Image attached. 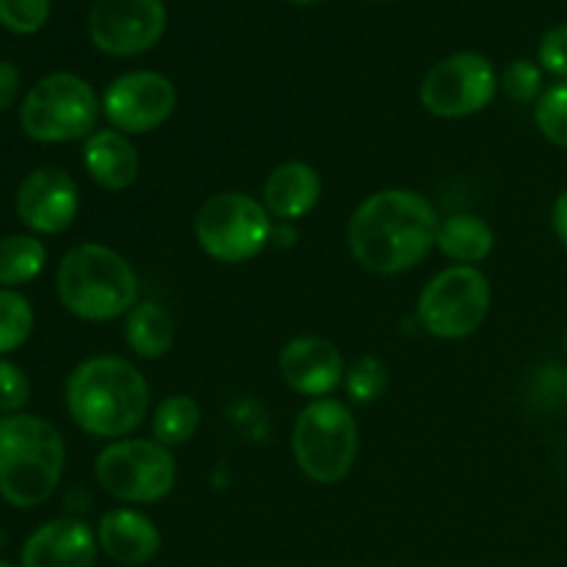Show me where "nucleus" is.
Listing matches in <instances>:
<instances>
[{"label":"nucleus","instance_id":"f257e3e1","mask_svg":"<svg viewBox=\"0 0 567 567\" xmlns=\"http://www.w3.org/2000/svg\"><path fill=\"white\" fill-rule=\"evenodd\" d=\"M435 208L408 188L371 194L349 221V249L374 275H402L432 252L437 244Z\"/></svg>","mask_w":567,"mask_h":567},{"label":"nucleus","instance_id":"f03ea898","mask_svg":"<svg viewBox=\"0 0 567 567\" xmlns=\"http://www.w3.org/2000/svg\"><path fill=\"white\" fill-rule=\"evenodd\" d=\"M66 410L94 437H125L147 419L150 388L125 358L100 354L78 365L66 380Z\"/></svg>","mask_w":567,"mask_h":567},{"label":"nucleus","instance_id":"7ed1b4c3","mask_svg":"<svg viewBox=\"0 0 567 567\" xmlns=\"http://www.w3.org/2000/svg\"><path fill=\"white\" fill-rule=\"evenodd\" d=\"M64 441L37 415L0 419V496L11 507L31 509L48 502L64 474Z\"/></svg>","mask_w":567,"mask_h":567},{"label":"nucleus","instance_id":"20e7f679","mask_svg":"<svg viewBox=\"0 0 567 567\" xmlns=\"http://www.w3.org/2000/svg\"><path fill=\"white\" fill-rule=\"evenodd\" d=\"M59 299L83 321H111L138 302V277L127 258L105 244H78L55 271Z\"/></svg>","mask_w":567,"mask_h":567},{"label":"nucleus","instance_id":"39448f33","mask_svg":"<svg viewBox=\"0 0 567 567\" xmlns=\"http://www.w3.org/2000/svg\"><path fill=\"white\" fill-rule=\"evenodd\" d=\"M103 103L83 78L53 72L31 86L20 109V127L28 138L42 144L89 138L97 125Z\"/></svg>","mask_w":567,"mask_h":567},{"label":"nucleus","instance_id":"423d86ee","mask_svg":"<svg viewBox=\"0 0 567 567\" xmlns=\"http://www.w3.org/2000/svg\"><path fill=\"white\" fill-rule=\"evenodd\" d=\"M293 457L299 471L319 485H336L358 457V424L338 399H313L293 424Z\"/></svg>","mask_w":567,"mask_h":567},{"label":"nucleus","instance_id":"0eeeda50","mask_svg":"<svg viewBox=\"0 0 567 567\" xmlns=\"http://www.w3.org/2000/svg\"><path fill=\"white\" fill-rule=\"evenodd\" d=\"M271 214L264 203L241 192L214 194L194 219L199 247L219 264H247L271 241Z\"/></svg>","mask_w":567,"mask_h":567},{"label":"nucleus","instance_id":"6e6552de","mask_svg":"<svg viewBox=\"0 0 567 567\" xmlns=\"http://www.w3.org/2000/svg\"><path fill=\"white\" fill-rule=\"evenodd\" d=\"M491 310V282L476 266H452L432 277L419 297L421 327L443 341L468 338L485 324Z\"/></svg>","mask_w":567,"mask_h":567},{"label":"nucleus","instance_id":"1a4fd4ad","mask_svg":"<svg viewBox=\"0 0 567 567\" xmlns=\"http://www.w3.org/2000/svg\"><path fill=\"white\" fill-rule=\"evenodd\" d=\"M100 487L127 504L161 502L175 487V457L158 441H116L94 463Z\"/></svg>","mask_w":567,"mask_h":567},{"label":"nucleus","instance_id":"9d476101","mask_svg":"<svg viewBox=\"0 0 567 567\" xmlns=\"http://www.w3.org/2000/svg\"><path fill=\"white\" fill-rule=\"evenodd\" d=\"M498 92V75L482 53H454L426 72L421 83V103L443 120H463L480 114Z\"/></svg>","mask_w":567,"mask_h":567},{"label":"nucleus","instance_id":"9b49d317","mask_svg":"<svg viewBox=\"0 0 567 567\" xmlns=\"http://www.w3.org/2000/svg\"><path fill=\"white\" fill-rule=\"evenodd\" d=\"M166 31L164 0H97L89 11V37L105 55L147 53Z\"/></svg>","mask_w":567,"mask_h":567},{"label":"nucleus","instance_id":"f8f14e48","mask_svg":"<svg viewBox=\"0 0 567 567\" xmlns=\"http://www.w3.org/2000/svg\"><path fill=\"white\" fill-rule=\"evenodd\" d=\"M177 105V89L161 72H127L103 94V114L111 127L125 136H138L164 125Z\"/></svg>","mask_w":567,"mask_h":567},{"label":"nucleus","instance_id":"ddd939ff","mask_svg":"<svg viewBox=\"0 0 567 567\" xmlns=\"http://www.w3.org/2000/svg\"><path fill=\"white\" fill-rule=\"evenodd\" d=\"M81 199L78 186L59 166H39L17 188V216L42 236L64 233L75 221Z\"/></svg>","mask_w":567,"mask_h":567},{"label":"nucleus","instance_id":"4468645a","mask_svg":"<svg viewBox=\"0 0 567 567\" xmlns=\"http://www.w3.org/2000/svg\"><path fill=\"white\" fill-rule=\"evenodd\" d=\"M280 374L293 393L324 399L341 385L347 365L336 343L319 336H299L282 347Z\"/></svg>","mask_w":567,"mask_h":567},{"label":"nucleus","instance_id":"2eb2a0df","mask_svg":"<svg viewBox=\"0 0 567 567\" xmlns=\"http://www.w3.org/2000/svg\"><path fill=\"white\" fill-rule=\"evenodd\" d=\"M97 546V537L83 520L55 518L28 537L22 567H94Z\"/></svg>","mask_w":567,"mask_h":567},{"label":"nucleus","instance_id":"dca6fc26","mask_svg":"<svg viewBox=\"0 0 567 567\" xmlns=\"http://www.w3.org/2000/svg\"><path fill=\"white\" fill-rule=\"evenodd\" d=\"M97 543L114 563L138 567L161 551L158 526L136 509H111L100 518Z\"/></svg>","mask_w":567,"mask_h":567},{"label":"nucleus","instance_id":"f3484780","mask_svg":"<svg viewBox=\"0 0 567 567\" xmlns=\"http://www.w3.org/2000/svg\"><path fill=\"white\" fill-rule=\"evenodd\" d=\"M321 197V177L302 161L280 164L264 186V205L275 219L297 221L316 208Z\"/></svg>","mask_w":567,"mask_h":567},{"label":"nucleus","instance_id":"a211bd4d","mask_svg":"<svg viewBox=\"0 0 567 567\" xmlns=\"http://www.w3.org/2000/svg\"><path fill=\"white\" fill-rule=\"evenodd\" d=\"M83 166L105 192H122L138 177V153L120 131H94L83 144Z\"/></svg>","mask_w":567,"mask_h":567},{"label":"nucleus","instance_id":"6ab92c4d","mask_svg":"<svg viewBox=\"0 0 567 567\" xmlns=\"http://www.w3.org/2000/svg\"><path fill=\"white\" fill-rule=\"evenodd\" d=\"M125 341L138 358H164L175 343V319L158 302H136L127 310Z\"/></svg>","mask_w":567,"mask_h":567},{"label":"nucleus","instance_id":"aec40b11","mask_svg":"<svg viewBox=\"0 0 567 567\" xmlns=\"http://www.w3.org/2000/svg\"><path fill=\"white\" fill-rule=\"evenodd\" d=\"M437 247L457 266H474L493 252V230L476 214H454L441 221Z\"/></svg>","mask_w":567,"mask_h":567},{"label":"nucleus","instance_id":"412c9836","mask_svg":"<svg viewBox=\"0 0 567 567\" xmlns=\"http://www.w3.org/2000/svg\"><path fill=\"white\" fill-rule=\"evenodd\" d=\"M44 252L42 241L33 236H3L0 238V286H22L39 277L44 269Z\"/></svg>","mask_w":567,"mask_h":567},{"label":"nucleus","instance_id":"4be33fe9","mask_svg":"<svg viewBox=\"0 0 567 567\" xmlns=\"http://www.w3.org/2000/svg\"><path fill=\"white\" fill-rule=\"evenodd\" d=\"M199 426V408L192 396H169L155 408L153 413V435L155 441L169 446H183L192 441Z\"/></svg>","mask_w":567,"mask_h":567},{"label":"nucleus","instance_id":"5701e85b","mask_svg":"<svg viewBox=\"0 0 567 567\" xmlns=\"http://www.w3.org/2000/svg\"><path fill=\"white\" fill-rule=\"evenodd\" d=\"M33 308L22 293L0 288V354L14 352L31 338Z\"/></svg>","mask_w":567,"mask_h":567},{"label":"nucleus","instance_id":"b1692460","mask_svg":"<svg viewBox=\"0 0 567 567\" xmlns=\"http://www.w3.org/2000/svg\"><path fill=\"white\" fill-rule=\"evenodd\" d=\"M343 385H347V393L352 396V402L369 404L385 396L388 385H391V374H388V365L380 358L363 354V358H358L347 369Z\"/></svg>","mask_w":567,"mask_h":567},{"label":"nucleus","instance_id":"393cba45","mask_svg":"<svg viewBox=\"0 0 567 567\" xmlns=\"http://www.w3.org/2000/svg\"><path fill=\"white\" fill-rule=\"evenodd\" d=\"M535 122L554 147L567 150V81L554 83L535 103Z\"/></svg>","mask_w":567,"mask_h":567},{"label":"nucleus","instance_id":"a878e982","mask_svg":"<svg viewBox=\"0 0 567 567\" xmlns=\"http://www.w3.org/2000/svg\"><path fill=\"white\" fill-rule=\"evenodd\" d=\"M48 17L50 0H0V25L20 37L42 31Z\"/></svg>","mask_w":567,"mask_h":567},{"label":"nucleus","instance_id":"bb28decb","mask_svg":"<svg viewBox=\"0 0 567 567\" xmlns=\"http://www.w3.org/2000/svg\"><path fill=\"white\" fill-rule=\"evenodd\" d=\"M502 86L515 103H537L540 94L546 92V89H543V66H537L535 61L529 59H515L513 64H507V70H504Z\"/></svg>","mask_w":567,"mask_h":567},{"label":"nucleus","instance_id":"cd10ccee","mask_svg":"<svg viewBox=\"0 0 567 567\" xmlns=\"http://www.w3.org/2000/svg\"><path fill=\"white\" fill-rule=\"evenodd\" d=\"M28 396H31V385L20 365L0 358V413L14 415L28 402Z\"/></svg>","mask_w":567,"mask_h":567},{"label":"nucleus","instance_id":"c85d7f7f","mask_svg":"<svg viewBox=\"0 0 567 567\" xmlns=\"http://www.w3.org/2000/svg\"><path fill=\"white\" fill-rule=\"evenodd\" d=\"M537 59H540V66L546 72L567 78V22H563V25H554L551 31L540 39Z\"/></svg>","mask_w":567,"mask_h":567},{"label":"nucleus","instance_id":"c756f323","mask_svg":"<svg viewBox=\"0 0 567 567\" xmlns=\"http://www.w3.org/2000/svg\"><path fill=\"white\" fill-rule=\"evenodd\" d=\"M20 94V70L11 61H0V114L9 109Z\"/></svg>","mask_w":567,"mask_h":567},{"label":"nucleus","instance_id":"7c9ffc66","mask_svg":"<svg viewBox=\"0 0 567 567\" xmlns=\"http://www.w3.org/2000/svg\"><path fill=\"white\" fill-rule=\"evenodd\" d=\"M554 233H557V238L563 241V247L567 249V188L563 194L557 197V203H554Z\"/></svg>","mask_w":567,"mask_h":567},{"label":"nucleus","instance_id":"2f4dec72","mask_svg":"<svg viewBox=\"0 0 567 567\" xmlns=\"http://www.w3.org/2000/svg\"><path fill=\"white\" fill-rule=\"evenodd\" d=\"M271 241L277 247H291L297 241V230H293V221H280V225L271 227Z\"/></svg>","mask_w":567,"mask_h":567},{"label":"nucleus","instance_id":"473e14b6","mask_svg":"<svg viewBox=\"0 0 567 567\" xmlns=\"http://www.w3.org/2000/svg\"><path fill=\"white\" fill-rule=\"evenodd\" d=\"M288 3H297V6H310V3H319V0H288Z\"/></svg>","mask_w":567,"mask_h":567},{"label":"nucleus","instance_id":"72a5a7b5","mask_svg":"<svg viewBox=\"0 0 567 567\" xmlns=\"http://www.w3.org/2000/svg\"><path fill=\"white\" fill-rule=\"evenodd\" d=\"M0 567H14V565H9V563H3V559H0Z\"/></svg>","mask_w":567,"mask_h":567},{"label":"nucleus","instance_id":"f704fd0d","mask_svg":"<svg viewBox=\"0 0 567 567\" xmlns=\"http://www.w3.org/2000/svg\"><path fill=\"white\" fill-rule=\"evenodd\" d=\"M565 347H567V338H565Z\"/></svg>","mask_w":567,"mask_h":567}]
</instances>
